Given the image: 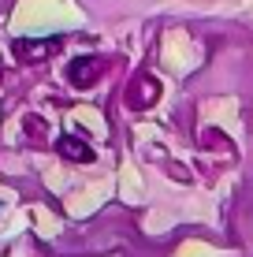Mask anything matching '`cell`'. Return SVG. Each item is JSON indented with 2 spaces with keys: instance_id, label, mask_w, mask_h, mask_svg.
I'll use <instances>...</instances> for the list:
<instances>
[{
  "instance_id": "6da1fadb",
  "label": "cell",
  "mask_w": 253,
  "mask_h": 257,
  "mask_svg": "<svg viewBox=\"0 0 253 257\" xmlns=\"http://www.w3.org/2000/svg\"><path fill=\"white\" fill-rule=\"evenodd\" d=\"M101 75V67H97V60L93 56H86V60H78V64L67 71V78H71V86H93V78Z\"/></svg>"
},
{
  "instance_id": "7a4b0ae2",
  "label": "cell",
  "mask_w": 253,
  "mask_h": 257,
  "mask_svg": "<svg viewBox=\"0 0 253 257\" xmlns=\"http://www.w3.org/2000/svg\"><path fill=\"white\" fill-rule=\"evenodd\" d=\"M60 153L67 157V161H78V164H86V161H93V149L86 146V142H78V138H60Z\"/></svg>"
},
{
  "instance_id": "3957f363",
  "label": "cell",
  "mask_w": 253,
  "mask_h": 257,
  "mask_svg": "<svg viewBox=\"0 0 253 257\" xmlns=\"http://www.w3.org/2000/svg\"><path fill=\"white\" fill-rule=\"evenodd\" d=\"M130 93V101H134L138 104V108H145V104H153V97L156 93H160V90H156V82H153V78H138V82H134V90H127Z\"/></svg>"
},
{
  "instance_id": "277c9868",
  "label": "cell",
  "mask_w": 253,
  "mask_h": 257,
  "mask_svg": "<svg viewBox=\"0 0 253 257\" xmlns=\"http://www.w3.org/2000/svg\"><path fill=\"white\" fill-rule=\"evenodd\" d=\"M23 52H30V56H49V52H56V41H49V45H23Z\"/></svg>"
}]
</instances>
